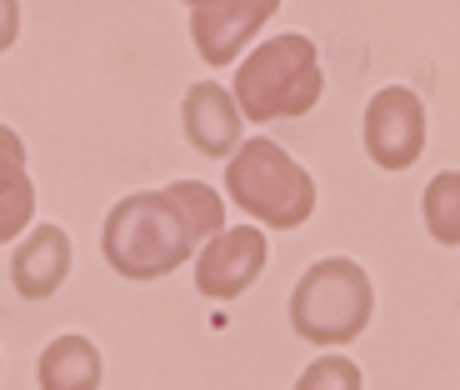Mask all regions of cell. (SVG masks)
<instances>
[{"label":"cell","mask_w":460,"mask_h":390,"mask_svg":"<svg viewBox=\"0 0 460 390\" xmlns=\"http://www.w3.org/2000/svg\"><path fill=\"white\" fill-rule=\"evenodd\" d=\"M321 91L325 81L311 35H276L255 46V56L235 70V105L255 126L280 120V115H305L321 101Z\"/></svg>","instance_id":"obj_2"},{"label":"cell","mask_w":460,"mask_h":390,"mask_svg":"<svg viewBox=\"0 0 460 390\" xmlns=\"http://www.w3.org/2000/svg\"><path fill=\"white\" fill-rule=\"evenodd\" d=\"M15 35H21V0H0V50H11Z\"/></svg>","instance_id":"obj_14"},{"label":"cell","mask_w":460,"mask_h":390,"mask_svg":"<svg viewBox=\"0 0 460 390\" xmlns=\"http://www.w3.org/2000/svg\"><path fill=\"white\" fill-rule=\"evenodd\" d=\"M226 191L245 216L270 230H296L315 210V181L305 175V165H296V155L286 146H276L265 136L245 140L230 155Z\"/></svg>","instance_id":"obj_3"},{"label":"cell","mask_w":460,"mask_h":390,"mask_svg":"<svg viewBox=\"0 0 460 390\" xmlns=\"http://www.w3.org/2000/svg\"><path fill=\"white\" fill-rule=\"evenodd\" d=\"M40 386L46 390H91L101 386V350L85 335H60L40 356Z\"/></svg>","instance_id":"obj_11"},{"label":"cell","mask_w":460,"mask_h":390,"mask_svg":"<svg viewBox=\"0 0 460 390\" xmlns=\"http://www.w3.org/2000/svg\"><path fill=\"white\" fill-rule=\"evenodd\" d=\"M370 310H376L370 276L356 261L331 255V261H315L296 280L290 325H296L300 341H311V345H345L370 325Z\"/></svg>","instance_id":"obj_4"},{"label":"cell","mask_w":460,"mask_h":390,"mask_svg":"<svg viewBox=\"0 0 460 390\" xmlns=\"http://www.w3.org/2000/svg\"><path fill=\"white\" fill-rule=\"evenodd\" d=\"M35 216V185L25 175V146L11 126H0V245L15 241Z\"/></svg>","instance_id":"obj_10"},{"label":"cell","mask_w":460,"mask_h":390,"mask_svg":"<svg viewBox=\"0 0 460 390\" xmlns=\"http://www.w3.org/2000/svg\"><path fill=\"white\" fill-rule=\"evenodd\" d=\"M420 210H426V230L440 245H460V171H440L426 185Z\"/></svg>","instance_id":"obj_12"},{"label":"cell","mask_w":460,"mask_h":390,"mask_svg":"<svg viewBox=\"0 0 460 390\" xmlns=\"http://www.w3.org/2000/svg\"><path fill=\"white\" fill-rule=\"evenodd\" d=\"M226 230L220 195L200 181H175L171 191H140L126 195L105 216L101 251L115 276L126 280H161L175 265L190 261L200 241Z\"/></svg>","instance_id":"obj_1"},{"label":"cell","mask_w":460,"mask_h":390,"mask_svg":"<svg viewBox=\"0 0 460 390\" xmlns=\"http://www.w3.org/2000/svg\"><path fill=\"white\" fill-rule=\"evenodd\" d=\"M280 0H206L190 11V35H196L200 60L210 66H230L241 56V46L276 15Z\"/></svg>","instance_id":"obj_7"},{"label":"cell","mask_w":460,"mask_h":390,"mask_svg":"<svg viewBox=\"0 0 460 390\" xmlns=\"http://www.w3.org/2000/svg\"><path fill=\"white\" fill-rule=\"evenodd\" d=\"M300 386H305V390H315V386H345V390H356L360 376H356V366H350V360L331 356V360H315V370H305V376H300Z\"/></svg>","instance_id":"obj_13"},{"label":"cell","mask_w":460,"mask_h":390,"mask_svg":"<svg viewBox=\"0 0 460 390\" xmlns=\"http://www.w3.org/2000/svg\"><path fill=\"white\" fill-rule=\"evenodd\" d=\"M70 276V235L60 226H40L25 235V245L11 261V280L25 300L56 296V286H66Z\"/></svg>","instance_id":"obj_9"},{"label":"cell","mask_w":460,"mask_h":390,"mask_svg":"<svg viewBox=\"0 0 460 390\" xmlns=\"http://www.w3.org/2000/svg\"><path fill=\"white\" fill-rule=\"evenodd\" d=\"M366 150L380 171H405L426 150V105L411 85H385L366 105Z\"/></svg>","instance_id":"obj_5"},{"label":"cell","mask_w":460,"mask_h":390,"mask_svg":"<svg viewBox=\"0 0 460 390\" xmlns=\"http://www.w3.org/2000/svg\"><path fill=\"white\" fill-rule=\"evenodd\" d=\"M185 5H190V11H196V5H206V0H185Z\"/></svg>","instance_id":"obj_15"},{"label":"cell","mask_w":460,"mask_h":390,"mask_svg":"<svg viewBox=\"0 0 460 390\" xmlns=\"http://www.w3.org/2000/svg\"><path fill=\"white\" fill-rule=\"evenodd\" d=\"M181 120L200 155H235L241 150V105L226 85H190Z\"/></svg>","instance_id":"obj_8"},{"label":"cell","mask_w":460,"mask_h":390,"mask_svg":"<svg viewBox=\"0 0 460 390\" xmlns=\"http://www.w3.org/2000/svg\"><path fill=\"white\" fill-rule=\"evenodd\" d=\"M265 235L255 226H235V230H216L210 245L196 261V286L210 300H235L245 286H255V276L265 270Z\"/></svg>","instance_id":"obj_6"}]
</instances>
